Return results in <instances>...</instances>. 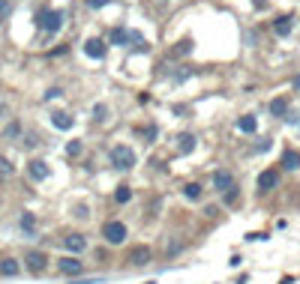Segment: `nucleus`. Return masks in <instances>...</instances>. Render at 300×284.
Segmentation results:
<instances>
[{
    "label": "nucleus",
    "instance_id": "4",
    "mask_svg": "<svg viewBox=\"0 0 300 284\" xmlns=\"http://www.w3.org/2000/svg\"><path fill=\"white\" fill-rule=\"evenodd\" d=\"M276 186H279V171L267 168V171H261V174H258V191H261V194L273 191Z\"/></svg>",
    "mask_w": 300,
    "mask_h": 284
},
{
    "label": "nucleus",
    "instance_id": "14",
    "mask_svg": "<svg viewBox=\"0 0 300 284\" xmlns=\"http://www.w3.org/2000/svg\"><path fill=\"white\" fill-rule=\"evenodd\" d=\"M282 168H285V171H297L300 168V153L297 150H285V153H282Z\"/></svg>",
    "mask_w": 300,
    "mask_h": 284
},
{
    "label": "nucleus",
    "instance_id": "6",
    "mask_svg": "<svg viewBox=\"0 0 300 284\" xmlns=\"http://www.w3.org/2000/svg\"><path fill=\"white\" fill-rule=\"evenodd\" d=\"M213 186H216V191H219V194H225V191L237 189V183H234V174H231V171H216V174H213Z\"/></svg>",
    "mask_w": 300,
    "mask_h": 284
},
{
    "label": "nucleus",
    "instance_id": "1",
    "mask_svg": "<svg viewBox=\"0 0 300 284\" xmlns=\"http://www.w3.org/2000/svg\"><path fill=\"white\" fill-rule=\"evenodd\" d=\"M36 24H39V30H45V33H57L60 24H63V12H57V9H42V12L36 15Z\"/></svg>",
    "mask_w": 300,
    "mask_h": 284
},
{
    "label": "nucleus",
    "instance_id": "22",
    "mask_svg": "<svg viewBox=\"0 0 300 284\" xmlns=\"http://www.w3.org/2000/svg\"><path fill=\"white\" fill-rule=\"evenodd\" d=\"M66 153H69V156H78V153H81V141H69Z\"/></svg>",
    "mask_w": 300,
    "mask_h": 284
},
{
    "label": "nucleus",
    "instance_id": "8",
    "mask_svg": "<svg viewBox=\"0 0 300 284\" xmlns=\"http://www.w3.org/2000/svg\"><path fill=\"white\" fill-rule=\"evenodd\" d=\"M84 54H87L90 60H102V57H105V42H102V39H87V42H84Z\"/></svg>",
    "mask_w": 300,
    "mask_h": 284
},
{
    "label": "nucleus",
    "instance_id": "13",
    "mask_svg": "<svg viewBox=\"0 0 300 284\" xmlns=\"http://www.w3.org/2000/svg\"><path fill=\"white\" fill-rule=\"evenodd\" d=\"M27 174H30L34 180H45V177H48V165H45L42 158H34V161L27 165Z\"/></svg>",
    "mask_w": 300,
    "mask_h": 284
},
{
    "label": "nucleus",
    "instance_id": "24",
    "mask_svg": "<svg viewBox=\"0 0 300 284\" xmlns=\"http://www.w3.org/2000/svg\"><path fill=\"white\" fill-rule=\"evenodd\" d=\"M189 51H192V42H189V39H183V42L177 45V54H189Z\"/></svg>",
    "mask_w": 300,
    "mask_h": 284
},
{
    "label": "nucleus",
    "instance_id": "23",
    "mask_svg": "<svg viewBox=\"0 0 300 284\" xmlns=\"http://www.w3.org/2000/svg\"><path fill=\"white\" fill-rule=\"evenodd\" d=\"M9 12H12V3H9V0H0V21H3Z\"/></svg>",
    "mask_w": 300,
    "mask_h": 284
},
{
    "label": "nucleus",
    "instance_id": "3",
    "mask_svg": "<svg viewBox=\"0 0 300 284\" xmlns=\"http://www.w3.org/2000/svg\"><path fill=\"white\" fill-rule=\"evenodd\" d=\"M111 165L117 168V171H129L135 165V153L126 147V144H117L114 150H111Z\"/></svg>",
    "mask_w": 300,
    "mask_h": 284
},
{
    "label": "nucleus",
    "instance_id": "29",
    "mask_svg": "<svg viewBox=\"0 0 300 284\" xmlns=\"http://www.w3.org/2000/svg\"><path fill=\"white\" fill-rule=\"evenodd\" d=\"M144 284H156V281H144Z\"/></svg>",
    "mask_w": 300,
    "mask_h": 284
},
{
    "label": "nucleus",
    "instance_id": "18",
    "mask_svg": "<svg viewBox=\"0 0 300 284\" xmlns=\"http://www.w3.org/2000/svg\"><path fill=\"white\" fill-rule=\"evenodd\" d=\"M237 129H240V132H246V135H252V132L258 129V120H255L252 114H246V117H240V120H237Z\"/></svg>",
    "mask_w": 300,
    "mask_h": 284
},
{
    "label": "nucleus",
    "instance_id": "21",
    "mask_svg": "<svg viewBox=\"0 0 300 284\" xmlns=\"http://www.w3.org/2000/svg\"><path fill=\"white\" fill-rule=\"evenodd\" d=\"M114 200H117V204H129V200H132V189H129V186H117Z\"/></svg>",
    "mask_w": 300,
    "mask_h": 284
},
{
    "label": "nucleus",
    "instance_id": "5",
    "mask_svg": "<svg viewBox=\"0 0 300 284\" xmlns=\"http://www.w3.org/2000/svg\"><path fill=\"white\" fill-rule=\"evenodd\" d=\"M150 257H153L150 246H132L129 254H126V260H129L132 266H144V263H150Z\"/></svg>",
    "mask_w": 300,
    "mask_h": 284
},
{
    "label": "nucleus",
    "instance_id": "20",
    "mask_svg": "<svg viewBox=\"0 0 300 284\" xmlns=\"http://www.w3.org/2000/svg\"><path fill=\"white\" fill-rule=\"evenodd\" d=\"M126 39H132V33H126L123 27H114V30H111V42H114V45H126Z\"/></svg>",
    "mask_w": 300,
    "mask_h": 284
},
{
    "label": "nucleus",
    "instance_id": "27",
    "mask_svg": "<svg viewBox=\"0 0 300 284\" xmlns=\"http://www.w3.org/2000/svg\"><path fill=\"white\" fill-rule=\"evenodd\" d=\"M57 96H60V90H57V87H51V90L45 93V99H57Z\"/></svg>",
    "mask_w": 300,
    "mask_h": 284
},
{
    "label": "nucleus",
    "instance_id": "19",
    "mask_svg": "<svg viewBox=\"0 0 300 284\" xmlns=\"http://www.w3.org/2000/svg\"><path fill=\"white\" fill-rule=\"evenodd\" d=\"M51 123L57 129H63V132H69V129H72V117L63 114V111H57V114H51Z\"/></svg>",
    "mask_w": 300,
    "mask_h": 284
},
{
    "label": "nucleus",
    "instance_id": "7",
    "mask_svg": "<svg viewBox=\"0 0 300 284\" xmlns=\"http://www.w3.org/2000/svg\"><path fill=\"white\" fill-rule=\"evenodd\" d=\"M24 263H27V269H30V272H42V269L48 266V254H45V252H27Z\"/></svg>",
    "mask_w": 300,
    "mask_h": 284
},
{
    "label": "nucleus",
    "instance_id": "2",
    "mask_svg": "<svg viewBox=\"0 0 300 284\" xmlns=\"http://www.w3.org/2000/svg\"><path fill=\"white\" fill-rule=\"evenodd\" d=\"M102 239H105L108 246L126 242V224H123V221H105V224H102Z\"/></svg>",
    "mask_w": 300,
    "mask_h": 284
},
{
    "label": "nucleus",
    "instance_id": "11",
    "mask_svg": "<svg viewBox=\"0 0 300 284\" xmlns=\"http://www.w3.org/2000/svg\"><path fill=\"white\" fill-rule=\"evenodd\" d=\"M270 117H279V120H288V99L279 96L270 102Z\"/></svg>",
    "mask_w": 300,
    "mask_h": 284
},
{
    "label": "nucleus",
    "instance_id": "10",
    "mask_svg": "<svg viewBox=\"0 0 300 284\" xmlns=\"http://www.w3.org/2000/svg\"><path fill=\"white\" fill-rule=\"evenodd\" d=\"M63 246H66L72 254H81L87 249V239L81 236V233H66V239H63Z\"/></svg>",
    "mask_w": 300,
    "mask_h": 284
},
{
    "label": "nucleus",
    "instance_id": "9",
    "mask_svg": "<svg viewBox=\"0 0 300 284\" xmlns=\"http://www.w3.org/2000/svg\"><path fill=\"white\" fill-rule=\"evenodd\" d=\"M57 269H60L63 275H81V269H84V266H81V260H78V257H63V260L57 263Z\"/></svg>",
    "mask_w": 300,
    "mask_h": 284
},
{
    "label": "nucleus",
    "instance_id": "26",
    "mask_svg": "<svg viewBox=\"0 0 300 284\" xmlns=\"http://www.w3.org/2000/svg\"><path fill=\"white\" fill-rule=\"evenodd\" d=\"M105 3H108V0H87V6H90V9H102Z\"/></svg>",
    "mask_w": 300,
    "mask_h": 284
},
{
    "label": "nucleus",
    "instance_id": "15",
    "mask_svg": "<svg viewBox=\"0 0 300 284\" xmlns=\"http://www.w3.org/2000/svg\"><path fill=\"white\" fill-rule=\"evenodd\" d=\"M21 272V266H18V260H12V257H6V260H0V275H6V278H12V275H18Z\"/></svg>",
    "mask_w": 300,
    "mask_h": 284
},
{
    "label": "nucleus",
    "instance_id": "16",
    "mask_svg": "<svg viewBox=\"0 0 300 284\" xmlns=\"http://www.w3.org/2000/svg\"><path fill=\"white\" fill-rule=\"evenodd\" d=\"M273 33H276V36H288V33H291V15H279V18L273 21Z\"/></svg>",
    "mask_w": 300,
    "mask_h": 284
},
{
    "label": "nucleus",
    "instance_id": "17",
    "mask_svg": "<svg viewBox=\"0 0 300 284\" xmlns=\"http://www.w3.org/2000/svg\"><path fill=\"white\" fill-rule=\"evenodd\" d=\"M201 194H204L201 183H186V186H183V197H186V200H201Z\"/></svg>",
    "mask_w": 300,
    "mask_h": 284
},
{
    "label": "nucleus",
    "instance_id": "25",
    "mask_svg": "<svg viewBox=\"0 0 300 284\" xmlns=\"http://www.w3.org/2000/svg\"><path fill=\"white\" fill-rule=\"evenodd\" d=\"M34 216H24V219H21V227H24V230H34Z\"/></svg>",
    "mask_w": 300,
    "mask_h": 284
},
{
    "label": "nucleus",
    "instance_id": "12",
    "mask_svg": "<svg viewBox=\"0 0 300 284\" xmlns=\"http://www.w3.org/2000/svg\"><path fill=\"white\" fill-rule=\"evenodd\" d=\"M192 150H195V135H192V132H183V135L177 138V153H180V156H189Z\"/></svg>",
    "mask_w": 300,
    "mask_h": 284
},
{
    "label": "nucleus",
    "instance_id": "28",
    "mask_svg": "<svg viewBox=\"0 0 300 284\" xmlns=\"http://www.w3.org/2000/svg\"><path fill=\"white\" fill-rule=\"evenodd\" d=\"M294 90H300V75L294 78Z\"/></svg>",
    "mask_w": 300,
    "mask_h": 284
}]
</instances>
